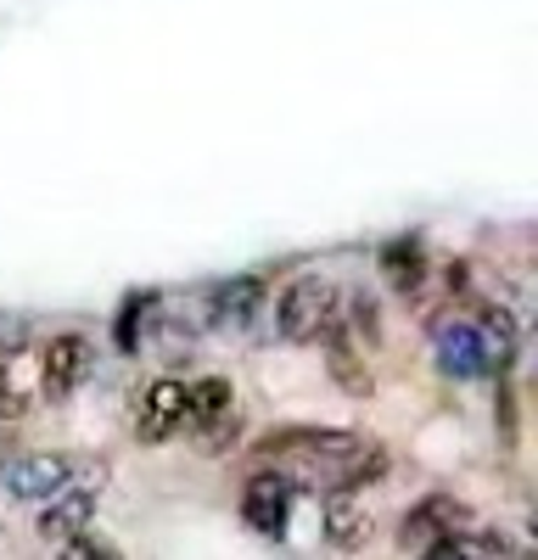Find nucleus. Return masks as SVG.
I'll return each mask as SVG.
<instances>
[{
  "label": "nucleus",
  "instance_id": "nucleus-1",
  "mask_svg": "<svg viewBox=\"0 0 538 560\" xmlns=\"http://www.w3.org/2000/svg\"><path fill=\"white\" fill-rule=\"evenodd\" d=\"M258 459H281L286 471L320 482L326 493H359L387 477L393 454L359 432H342V427H276L264 432L258 443Z\"/></svg>",
  "mask_w": 538,
  "mask_h": 560
},
{
  "label": "nucleus",
  "instance_id": "nucleus-2",
  "mask_svg": "<svg viewBox=\"0 0 538 560\" xmlns=\"http://www.w3.org/2000/svg\"><path fill=\"white\" fill-rule=\"evenodd\" d=\"M342 325V292L326 275H297L276 298V331L281 342H314Z\"/></svg>",
  "mask_w": 538,
  "mask_h": 560
},
{
  "label": "nucleus",
  "instance_id": "nucleus-3",
  "mask_svg": "<svg viewBox=\"0 0 538 560\" xmlns=\"http://www.w3.org/2000/svg\"><path fill=\"white\" fill-rule=\"evenodd\" d=\"M186 427H191V382H174V376L147 382L141 398H134V432H141V443H168Z\"/></svg>",
  "mask_w": 538,
  "mask_h": 560
},
{
  "label": "nucleus",
  "instance_id": "nucleus-4",
  "mask_svg": "<svg viewBox=\"0 0 538 560\" xmlns=\"http://www.w3.org/2000/svg\"><path fill=\"white\" fill-rule=\"evenodd\" d=\"M73 471H79V459L73 454H23L7 465V493L34 504V499H57L73 488Z\"/></svg>",
  "mask_w": 538,
  "mask_h": 560
},
{
  "label": "nucleus",
  "instance_id": "nucleus-5",
  "mask_svg": "<svg viewBox=\"0 0 538 560\" xmlns=\"http://www.w3.org/2000/svg\"><path fill=\"white\" fill-rule=\"evenodd\" d=\"M242 516L264 538H281L286 533V516H292V482H286V471H258L242 488Z\"/></svg>",
  "mask_w": 538,
  "mask_h": 560
},
{
  "label": "nucleus",
  "instance_id": "nucleus-6",
  "mask_svg": "<svg viewBox=\"0 0 538 560\" xmlns=\"http://www.w3.org/2000/svg\"><path fill=\"white\" fill-rule=\"evenodd\" d=\"M84 370H90V342L79 331H62L39 348V387L45 398H68L79 382H84Z\"/></svg>",
  "mask_w": 538,
  "mask_h": 560
},
{
  "label": "nucleus",
  "instance_id": "nucleus-7",
  "mask_svg": "<svg viewBox=\"0 0 538 560\" xmlns=\"http://www.w3.org/2000/svg\"><path fill=\"white\" fill-rule=\"evenodd\" d=\"M466 522H471V510L460 504V499H448V493H432V499H421L410 516H404V544H448V538H460L466 533Z\"/></svg>",
  "mask_w": 538,
  "mask_h": 560
},
{
  "label": "nucleus",
  "instance_id": "nucleus-8",
  "mask_svg": "<svg viewBox=\"0 0 538 560\" xmlns=\"http://www.w3.org/2000/svg\"><path fill=\"white\" fill-rule=\"evenodd\" d=\"M90 522H96V493H90V488H68V493H57V499H45V510H39L34 527H39V538L68 544V538H84Z\"/></svg>",
  "mask_w": 538,
  "mask_h": 560
},
{
  "label": "nucleus",
  "instance_id": "nucleus-9",
  "mask_svg": "<svg viewBox=\"0 0 538 560\" xmlns=\"http://www.w3.org/2000/svg\"><path fill=\"white\" fill-rule=\"evenodd\" d=\"M39 387V353L28 348H0V415H23Z\"/></svg>",
  "mask_w": 538,
  "mask_h": 560
},
{
  "label": "nucleus",
  "instance_id": "nucleus-10",
  "mask_svg": "<svg viewBox=\"0 0 538 560\" xmlns=\"http://www.w3.org/2000/svg\"><path fill=\"white\" fill-rule=\"evenodd\" d=\"M443 364L455 370V376H482V370L500 364V353L488 348L482 325L471 319V325H448V331H443Z\"/></svg>",
  "mask_w": 538,
  "mask_h": 560
},
{
  "label": "nucleus",
  "instance_id": "nucleus-11",
  "mask_svg": "<svg viewBox=\"0 0 538 560\" xmlns=\"http://www.w3.org/2000/svg\"><path fill=\"white\" fill-rule=\"evenodd\" d=\"M371 538V510L359 493H326V544L331 549H359Z\"/></svg>",
  "mask_w": 538,
  "mask_h": 560
},
{
  "label": "nucleus",
  "instance_id": "nucleus-12",
  "mask_svg": "<svg viewBox=\"0 0 538 560\" xmlns=\"http://www.w3.org/2000/svg\"><path fill=\"white\" fill-rule=\"evenodd\" d=\"M382 275L393 280V292L416 298V292H421V280H426V247H416V242H393V247L382 253Z\"/></svg>",
  "mask_w": 538,
  "mask_h": 560
},
{
  "label": "nucleus",
  "instance_id": "nucleus-13",
  "mask_svg": "<svg viewBox=\"0 0 538 560\" xmlns=\"http://www.w3.org/2000/svg\"><path fill=\"white\" fill-rule=\"evenodd\" d=\"M258 303H264V287L253 275H242V280H224V287L213 292V314L224 319V325H247L253 314H258Z\"/></svg>",
  "mask_w": 538,
  "mask_h": 560
},
{
  "label": "nucleus",
  "instance_id": "nucleus-14",
  "mask_svg": "<svg viewBox=\"0 0 538 560\" xmlns=\"http://www.w3.org/2000/svg\"><path fill=\"white\" fill-rule=\"evenodd\" d=\"M152 308V298H134L124 314H118V348L124 353H134V348H141V314Z\"/></svg>",
  "mask_w": 538,
  "mask_h": 560
},
{
  "label": "nucleus",
  "instance_id": "nucleus-15",
  "mask_svg": "<svg viewBox=\"0 0 538 560\" xmlns=\"http://www.w3.org/2000/svg\"><path fill=\"white\" fill-rule=\"evenodd\" d=\"M62 560H124V555H118L113 544H102V538L84 533V538H68V544H62Z\"/></svg>",
  "mask_w": 538,
  "mask_h": 560
},
{
  "label": "nucleus",
  "instance_id": "nucleus-16",
  "mask_svg": "<svg viewBox=\"0 0 538 560\" xmlns=\"http://www.w3.org/2000/svg\"><path fill=\"white\" fill-rule=\"evenodd\" d=\"M421 560H471V555H466V544H460V538H448V544L421 549Z\"/></svg>",
  "mask_w": 538,
  "mask_h": 560
},
{
  "label": "nucleus",
  "instance_id": "nucleus-17",
  "mask_svg": "<svg viewBox=\"0 0 538 560\" xmlns=\"http://www.w3.org/2000/svg\"><path fill=\"white\" fill-rule=\"evenodd\" d=\"M0 454H7V432H0Z\"/></svg>",
  "mask_w": 538,
  "mask_h": 560
}]
</instances>
